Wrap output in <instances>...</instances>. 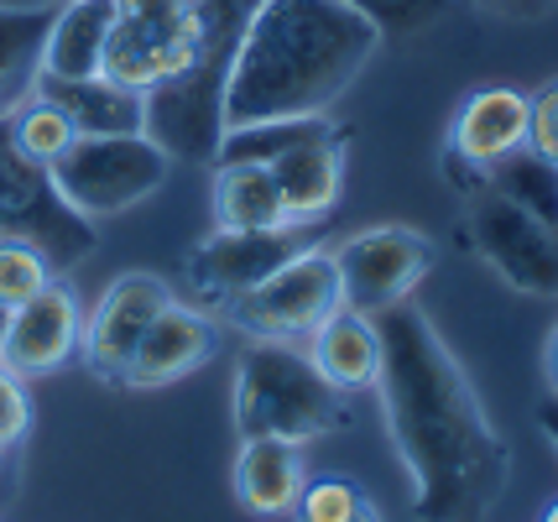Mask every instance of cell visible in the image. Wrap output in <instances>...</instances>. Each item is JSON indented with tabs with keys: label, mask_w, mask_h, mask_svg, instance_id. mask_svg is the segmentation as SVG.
Returning <instances> with one entry per match:
<instances>
[{
	"label": "cell",
	"mask_w": 558,
	"mask_h": 522,
	"mask_svg": "<svg viewBox=\"0 0 558 522\" xmlns=\"http://www.w3.org/2000/svg\"><path fill=\"white\" fill-rule=\"evenodd\" d=\"M271 183H277V199H282V215L288 224H314L324 220L335 204H340L344 189V151H340V131L329 136H314L303 147L271 157Z\"/></svg>",
	"instance_id": "16"
},
{
	"label": "cell",
	"mask_w": 558,
	"mask_h": 522,
	"mask_svg": "<svg viewBox=\"0 0 558 522\" xmlns=\"http://www.w3.org/2000/svg\"><path fill=\"white\" fill-rule=\"evenodd\" d=\"M376 48L381 32L344 0H262L225 78V131L324 116L365 74Z\"/></svg>",
	"instance_id": "2"
},
{
	"label": "cell",
	"mask_w": 558,
	"mask_h": 522,
	"mask_svg": "<svg viewBox=\"0 0 558 522\" xmlns=\"http://www.w3.org/2000/svg\"><path fill=\"white\" fill-rule=\"evenodd\" d=\"M172 157L146 131L136 136H73V147L52 162L48 173L73 215L110 220L131 204L151 199L168 183Z\"/></svg>",
	"instance_id": "5"
},
{
	"label": "cell",
	"mask_w": 558,
	"mask_h": 522,
	"mask_svg": "<svg viewBox=\"0 0 558 522\" xmlns=\"http://www.w3.org/2000/svg\"><path fill=\"white\" fill-rule=\"evenodd\" d=\"M52 5H0V121L37 89L43 37H48Z\"/></svg>",
	"instance_id": "21"
},
{
	"label": "cell",
	"mask_w": 558,
	"mask_h": 522,
	"mask_svg": "<svg viewBox=\"0 0 558 522\" xmlns=\"http://www.w3.org/2000/svg\"><path fill=\"white\" fill-rule=\"evenodd\" d=\"M288 522H387V518H381L376 501L365 497L361 481H350V475H314V481H303Z\"/></svg>",
	"instance_id": "25"
},
{
	"label": "cell",
	"mask_w": 558,
	"mask_h": 522,
	"mask_svg": "<svg viewBox=\"0 0 558 522\" xmlns=\"http://www.w3.org/2000/svg\"><path fill=\"white\" fill-rule=\"evenodd\" d=\"M350 423V402L288 340H251L235 366V434L314 445Z\"/></svg>",
	"instance_id": "4"
},
{
	"label": "cell",
	"mask_w": 558,
	"mask_h": 522,
	"mask_svg": "<svg viewBox=\"0 0 558 522\" xmlns=\"http://www.w3.org/2000/svg\"><path fill=\"white\" fill-rule=\"evenodd\" d=\"M486 11H501V16H543V11H554L558 0H481Z\"/></svg>",
	"instance_id": "31"
},
{
	"label": "cell",
	"mask_w": 558,
	"mask_h": 522,
	"mask_svg": "<svg viewBox=\"0 0 558 522\" xmlns=\"http://www.w3.org/2000/svg\"><path fill=\"white\" fill-rule=\"evenodd\" d=\"M219 350V329L209 314L198 308H183V303H168L157 319L146 324L142 345L125 366V387H168L178 376L198 372L209 355Z\"/></svg>",
	"instance_id": "14"
},
{
	"label": "cell",
	"mask_w": 558,
	"mask_h": 522,
	"mask_svg": "<svg viewBox=\"0 0 558 522\" xmlns=\"http://www.w3.org/2000/svg\"><path fill=\"white\" fill-rule=\"evenodd\" d=\"M543 372H548V387H554V398H558V324H554V335H548V350H543Z\"/></svg>",
	"instance_id": "33"
},
{
	"label": "cell",
	"mask_w": 558,
	"mask_h": 522,
	"mask_svg": "<svg viewBox=\"0 0 558 522\" xmlns=\"http://www.w3.org/2000/svg\"><path fill=\"white\" fill-rule=\"evenodd\" d=\"M376 319L381 335V413L391 445L413 481L417 522H486L507 491L511 449L486 418L454 350L438 340L428 314L391 303Z\"/></svg>",
	"instance_id": "1"
},
{
	"label": "cell",
	"mask_w": 558,
	"mask_h": 522,
	"mask_svg": "<svg viewBox=\"0 0 558 522\" xmlns=\"http://www.w3.org/2000/svg\"><path fill=\"white\" fill-rule=\"evenodd\" d=\"M308 361H314L318 376L335 381L340 392L376 387V376H381V335H376V319H365L355 308L329 314V319L314 329Z\"/></svg>",
	"instance_id": "20"
},
{
	"label": "cell",
	"mask_w": 558,
	"mask_h": 522,
	"mask_svg": "<svg viewBox=\"0 0 558 522\" xmlns=\"http://www.w3.org/2000/svg\"><path fill=\"white\" fill-rule=\"evenodd\" d=\"M215 224L219 230H282V199L267 162H215Z\"/></svg>",
	"instance_id": "22"
},
{
	"label": "cell",
	"mask_w": 558,
	"mask_h": 522,
	"mask_svg": "<svg viewBox=\"0 0 558 522\" xmlns=\"http://www.w3.org/2000/svg\"><path fill=\"white\" fill-rule=\"evenodd\" d=\"M5 454H11V449H5V445H0V465H5Z\"/></svg>",
	"instance_id": "35"
},
{
	"label": "cell",
	"mask_w": 558,
	"mask_h": 522,
	"mask_svg": "<svg viewBox=\"0 0 558 522\" xmlns=\"http://www.w3.org/2000/svg\"><path fill=\"white\" fill-rule=\"evenodd\" d=\"M470 235L486 267L517 293L533 299H558V230L533 220L527 209L507 204L501 194L481 189L470 204Z\"/></svg>",
	"instance_id": "10"
},
{
	"label": "cell",
	"mask_w": 558,
	"mask_h": 522,
	"mask_svg": "<svg viewBox=\"0 0 558 522\" xmlns=\"http://www.w3.org/2000/svg\"><path fill=\"white\" fill-rule=\"evenodd\" d=\"M37 95H48L78 136H136L146 125V95L110 74L89 78H37Z\"/></svg>",
	"instance_id": "17"
},
{
	"label": "cell",
	"mask_w": 558,
	"mask_h": 522,
	"mask_svg": "<svg viewBox=\"0 0 558 522\" xmlns=\"http://www.w3.org/2000/svg\"><path fill=\"white\" fill-rule=\"evenodd\" d=\"M517 147H527V95L517 89H475L464 110L454 116V131H449V157L460 168H475L486 173L501 157H511Z\"/></svg>",
	"instance_id": "15"
},
{
	"label": "cell",
	"mask_w": 558,
	"mask_h": 522,
	"mask_svg": "<svg viewBox=\"0 0 558 522\" xmlns=\"http://www.w3.org/2000/svg\"><path fill=\"white\" fill-rule=\"evenodd\" d=\"M168 303H172V293L162 277H151V272L116 277V282L105 288V299L95 303V314L78 329V350H84L89 372H95L99 381H125V366H131V355L142 345L146 324L157 319Z\"/></svg>",
	"instance_id": "11"
},
{
	"label": "cell",
	"mask_w": 558,
	"mask_h": 522,
	"mask_svg": "<svg viewBox=\"0 0 558 522\" xmlns=\"http://www.w3.org/2000/svg\"><path fill=\"white\" fill-rule=\"evenodd\" d=\"M543 522H558V501H554V507H548V512H543Z\"/></svg>",
	"instance_id": "34"
},
{
	"label": "cell",
	"mask_w": 558,
	"mask_h": 522,
	"mask_svg": "<svg viewBox=\"0 0 558 522\" xmlns=\"http://www.w3.org/2000/svg\"><path fill=\"white\" fill-rule=\"evenodd\" d=\"M527 147L558 162V84H548L537 100H527Z\"/></svg>",
	"instance_id": "30"
},
{
	"label": "cell",
	"mask_w": 558,
	"mask_h": 522,
	"mask_svg": "<svg viewBox=\"0 0 558 522\" xmlns=\"http://www.w3.org/2000/svg\"><path fill=\"white\" fill-rule=\"evenodd\" d=\"M344 5H350V11H361L381 37H408V32L434 26L454 0H344Z\"/></svg>",
	"instance_id": "28"
},
{
	"label": "cell",
	"mask_w": 558,
	"mask_h": 522,
	"mask_svg": "<svg viewBox=\"0 0 558 522\" xmlns=\"http://www.w3.org/2000/svg\"><path fill=\"white\" fill-rule=\"evenodd\" d=\"M329 256H335V272H340L344 308L371 319L391 303H408V293L434 267V241L423 230H408V224H376V230L350 235Z\"/></svg>",
	"instance_id": "9"
},
{
	"label": "cell",
	"mask_w": 558,
	"mask_h": 522,
	"mask_svg": "<svg viewBox=\"0 0 558 522\" xmlns=\"http://www.w3.org/2000/svg\"><path fill=\"white\" fill-rule=\"evenodd\" d=\"M32 428V402H26V381L0 366V445L16 449Z\"/></svg>",
	"instance_id": "29"
},
{
	"label": "cell",
	"mask_w": 558,
	"mask_h": 522,
	"mask_svg": "<svg viewBox=\"0 0 558 522\" xmlns=\"http://www.w3.org/2000/svg\"><path fill=\"white\" fill-rule=\"evenodd\" d=\"M0 329H5V308H0Z\"/></svg>",
	"instance_id": "36"
},
{
	"label": "cell",
	"mask_w": 558,
	"mask_h": 522,
	"mask_svg": "<svg viewBox=\"0 0 558 522\" xmlns=\"http://www.w3.org/2000/svg\"><path fill=\"white\" fill-rule=\"evenodd\" d=\"M0 241L37 246L52 272H69L95 251V220L73 215L48 168L11 142L5 121H0Z\"/></svg>",
	"instance_id": "6"
},
{
	"label": "cell",
	"mask_w": 558,
	"mask_h": 522,
	"mask_svg": "<svg viewBox=\"0 0 558 522\" xmlns=\"http://www.w3.org/2000/svg\"><path fill=\"white\" fill-rule=\"evenodd\" d=\"M48 5H58V0H48Z\"/></svg>",
	"instance_id": "37"
},
{
	"label": "cell",
	"mask_w": 558,
	"mask_h": 522,
	"mask_svg": "<svg viewBox=\"0 0 558 522\" xmlns=\"http://www.w3.org/2000/svg\"><path fill=\"white\" fill-rule=\"evenodd\" d=\"M303 454L288 439H241L235 454V501L251 518H288L303 491Z\"/></svg>",
	"instance_id": "19"
},
{
	"label": "cell",
	"mask_w": 558,
	"mask_h": 522,
	"mask_svg": "<svg viewBox=\"0 0 558 522\" xmlns=\"http://www.w3.org/2000/svg\"><path fill=\"white\" fill-rule=\"evenodd\" d=\"M537 428L548 434V445L558 449V398H548L543 408H537Z\"/></svg>",
	"instance_id": "32"
},
{
	"label": "cell",
	"mask_w": 558,
	"mask_h": 522,
	"mask_svg": "<svg viewBox=\"0 0 558 522\" xmlns=\"http://www.w3.org/2000/svg\"><path fill=\"white\" fill-rule=\"evenodd\" d=\"M198 48V0H116L105 69L116 84L157 89L194 63Z\"/></svg>",
	"instance_id": "7"
},
{
	"label": "cell",
	"mask_w": 558,
	"mask_h": 522,
	"mask_svg": "<svg viewBox=\"0 0 558 522\" xmlns=\"http://www.w3.org/2000/svg\"><path fill=\"white\" fill-rule=\"evenodd\" d=\"M335 121L329 116H292V121H256V125H230L219 136L215 162H271L282 151L303 147L314 136H329Z\"/></svg>",
	"instance_id": "24"
},
{
	"label": "cell",
	"mask_w": 558,
	"mask_h": 522,
	"mask_svg": "<svg viewBox=\"0 0 558 522\" xmlns=\"http://www.w3.org/2000/svg\"><path fill=\"white\" fill-rule=\"evenodd\" d=\"M5 125H11V142H16L32 162H43V168H52V162L73 147V136H78L69 125V116H63L48 95H37V89L5 116Z\"/></svg>",
	"instance_id": "26"
},
{
	"label": "cell",
	"mask_w": 558,
	"mask_h": 522,
	"mask_svg": "<svg viewBox=\"0 0 558 522\" xmlns=\"http://www.w3.org/2000/svg\"><path fill=\"white\" fill-rule=\"evenodd\" d=\"M78 303L63 282H48L37 299H26L22 308L5 314V329H0V366L16 372L22 381L32 376H48L58 366H69V355L78 350Z\"/></svg>",
	"instance_id": "13"
},
{
	"label": "cell",
	"mask_w": 558,
	"mask_h": 522,
	"mask_svg": "<svg viewBox=\"0 0 558 522\" xmlns=\"http://www.w3.org/2000/svg\"><path fill=\"white\" fill-rule=\"evenodd\" d=\"M303 246L308 241L298 235V224H282V230H215L189 256V282H194V293L204 303H235L256 282H267L292 251Z\"/></svg>",
	"instance_id": "12"
},
{
	"label": "cell",
	"mask_w": 558,
	"mask_h": 522,
	"mask_svg": "<svg viewBox=\"0 0 558 522\" xmlns=\"http://www.w3.org/2000/svg\"><path fill=\"white\" fill-rule=\"evenodd\" d=\"M481 178H486L481 189L501 194L507 204L527 209L533 220H543V224H554L558 230V162L537 157L533 147H517L511 157H501V162L486 168Z\"/></svg>",
	"instance_id": "23"
},
{
	"label": "cell",
	"mask_w": 558,
	"mask_h": 522,
	"mask_svg": "<svg viewBox=\"0 0 558 522\" xmlns=\"http://www.w3.org/2000/svg\"><path fill=\"white\" fill-rule=\"evenodd\" d=\"M110 16H116V0H58L48 37H43L37 78L99 74L105 69V43H110Z\"/></svg>",
	"instance_id": "18"
},
{
	"label": "cell",
	"mask_w": 558,
	"mask_h": 522,
	"mask_svg": "<svg viewBox=\"0 0 558 522\" xmlns=\"http://www.w3.org/2000/svg\"><path fill=\"white\" fill-rule=\"evenodd\" d=\"M52 282L48 256L26 241H0V308H22L26 299H37Z\"/></svg>",
	"instance_id": "27"
},
{
	"label": "cell",
	"mask_w": 558,
	"mask_h": 522,
	"mask_svg": "<svg viewBox=\"0 0 558 522\" xmlns=\"http://www.w3.org/2000/svg\"><path fill=\"white\" fill-rule=\"evenodd\" d=\"M230 319L251 329L256 340H292V335H314L329 314L344 308L340 293V272H335V256L324 246H303L292 251L288 262L256 282L251 293H241L235 303H225Z\"/></svg>",
	"instance_id": "8"
},
{
	"label": "cell",
	"mask_w": 558,
	"mask_h": 522,
	"mask_svg": "<svg viewBox=\"0 0 558 522\" xmlns=\"http://www.w3.org/2000/svg\"><path fill=\"white\" fill-rule=\"evenodd\" d=\"M262 0H198L194 63L168 84L146 89V136L178 162H215L225 136V78Z\"/></svg>",
	"instance_id": "3"
}]
</instances>
